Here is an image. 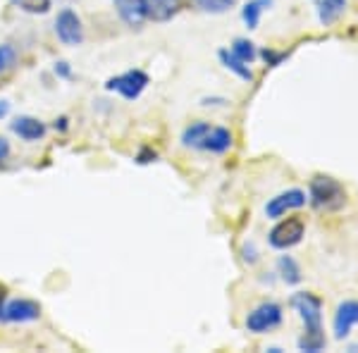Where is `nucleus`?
Here are the masks:
<instances>
[{"instance_id": "f257e3e1", "label": "nucleus", "mask_w": 358, "mask_h": 353, "mask_svg": "<svg viewBox=\"0 0 358 353\" xmlns=\"http://www.w3.org/2000/svg\"><path fill=\"white\" fill-rule=\"evenodd\" d=\"M292 305L306 327L303 337L299 339V351L320 353L327 344L325 334H322V301L310 291H299L292 296Z\"/></svg>"}, {"instance_id": "f03ea898", "label": "nucleus", "mask_w": 358, "mask_h": 353, "mask_svg": "<svg viewBox=\"0 0 358 353\" xmlns=\"http://www.w3.org/2000/svg\"><path fill=\"white\" fill-rule=\"evenodd\" d=\"M308 201L317 210H339L346 203V191L334 177L317 175L310 179Z\"/></svg>"}, {"instance_id": "7ed1b4c3", "label": "nucleus", "mask_w": 358, "mask_h": 353, "mask_svg": "<svg viewBox=\"0 0 358 353\" xmlns=\"http://www.w3.org/2000/svg\"><path fill=\"white\" fill-rule=\"evenodd\" d=\"M282 305L275 303V301H265V303L256 305L246 317V329L253 334H265V332H273L275 327L282 325Z\"/></svg>"}, {"instance_id": "20e7f679", "label": "nucleus", "mask_w": 358, "mask_h": 353, "mask_svg": "<svg viewBox=\"0 0 358 353\" xmlns=\"http://www.w3.org/2000/svg\"><path fill=\"white\" fill-rule=\"evenodd\" d=\"M306 236V222L301 217H287L282 222H277L273 231H270L268 241L270 246L277 251H287V248L301 244V239Z\"/></svg>"}, {"instance_id": "39448f33", "label": "nucleus", "mask_w": 358, "mask_h": 353, "mask_svg": "<svg viewBox=\"0 0 358 353\" xmlns=\"http://www.w3.org/2000/svg\"><path fill=\"white\" fill-rule=\"evenodd\" d=\"M146 86H148V74L141 72V69H129V72H122L106 82L108 91H115V94H120L127 101H136L146 91Z\"/></svg>"}, {"instance_id": "423d86ee", "label": "nucleus", "mask_w": 358, "mask_h": 353, "mask_svg": "<svg viewBox=\"0 0 358 353\" xmlns=\"http://www.w3.org/2000/svg\"><path fill=\"white\" fill-rule=\"evenodd\" d=\"M55 36L62 45H82L84 43V24L82 17H79L74 10L65 8L60 15L55 17Z\"/></svg>"}, {"instance_id": "0eeeda50", "label": "nucleus", "mask_w": 358, "mask_h": 353, "mask_svg": "<svg viewBox=\"0 0 358 353\" xmlns=\"http://www.w3.org/2000/svg\"><path fill=\"white\" fill-rule=\"evenodd\" d=\"M306 201H308V196H306V191H301V189L282 191V194H277L275 199L268 201V206H265V215H268L270 219H280V217H285L287 212L303 208Z\"/></svg>"}, {"instance_id": "6e6552de", "label": "nucleus", "mask_w": 358, "mask_h": 353, "mask_svg": "<svg viewBox=\"0 0 358 353\" xmlns=\"http://www.w3.org/2000/svg\"><path fill=\"white\" fill-rule=\"evenodd\" d=\"M41 317V305L31 298H13L5 303L0 320L13 322V325H24V322H36Z\"/></svg>"}, {"instance_id": "1a4fd4ad", "label": "nucleus", "mask_w": 358, "mask_h": 353, "mask_svg": "<svg viewBox=\"0 0 358 353\" xmlns=\"http://www.w3.org/2000/svg\"><path fill=\"white\" fill-rule=\"evenodd\" d=\"M115 10H117L120 20L124 22L129 29H141L146 24V3L143 0H113Z\"/></svg>"}, {"instance_id": "9d476101", "label": "nucleus", "mask_w": 358, "mask_h": 353, "mask_svg": "<svg viewBox=\"0 0 358 353\" xmlns=\"http://www.w3.org/2000/svg\"><path fill=\"white\" fill-rule=\"evenodd\" d=\"M334 337L344 339L358 325V301H342L334 312Z\"/></svg>"}, {"instance_id": "9b49d317", "label": "nucleus", "mask_w": 358, "mask_h": 353, "mask_svg": "<svg viewBox=\"0 0 358 353\" xmlns=\"http://www.w3.org/2000/svg\"><path fill=\"white\" fill-rule=\"evenodd\" d=\"M10 129H13L15 136H20L22 141H27V143H36L45 136V124L41 120L31 117V115H20V117H15L13 122H10Z\"/></svg>"}, {"instance_id": "f8f14e48", "label": "nucleus", "mask_w": 358, "mask_h": 353, "mask_svg": "<svg viewBox=\"0 0 358 353\" xmlns=\"http://www.w3.org/2000/svg\"><path fill=\"white\" fill-rule=\"evenodd\" d=\"M232 131L227 127H210V131L206 134L203 143H201V150H208V153H227L232 148Z\"/></svg>"}, {"instance_id": "ddd939ff", "label": "nucleus", "mask_w": 358, "mask_h": 353, "mask_svg": "<svg viewBox=\"0 0 358 353\" xmlns=\"http://www.w3.org/2000/svg\"><path fill=\"white\" fill-rule=\"evenodd\" d=\"M146 3V15L153 22H167L179 13V0H143Z\"/></svg>"}, {"instance_id": "4468645a", "label": "nucleus", "mask_w": 358, "mask_h": 353, "mask_svg": "<svg viewBox=\"0 0 358 353\" xmlns=\"http://www.w3.org/2000/svg\"><path fill=\"white\" fill-rule=\"evenodd\" d=\"M217 57H220V62L224 65V69H229V72H234L239 79H244V82H253V72H251V67L246 65L244 60H239L232 50H227V48H222L220 53H217Z\"/></svg>"}, {"instance_id": "2eb2a0df", "label": "nucleus", "mask_w": 358, "mask_h": 353, "mask_svg": "<svg viewBox=\"0 0 358 353\" xmlns=\"http://www.w3.org/2000/svg\"><path fill=\"white\" fill-rule=\"evenodd\" d=\"M270 5H273V0H248L244 8H241V20H244V24L248 29H258L263 13Z\"/></svg>"}, {"instance_id": "dca6fc26", "label": "nucleus", "mask_w": 358, "mask_h": 353, "mask_svg": "<svg viewBox=\"0 0 358 353\" xmlns=\"http://www.w3.org/2000/svg\"><path fill=\"white\" fill-rule=\"evenodd\" d=\"M346 10V0H320V8H317V17L325 27L334 24Z\"/></svg>"}, {"instance_id": "f3484780", "label": "nucleus", "mask_w": 358, "mask_h": 353, "mask_svg": "<svg viewBox=\"0 0 358 353\" xmlns=\"http://www.w3.org/2000/svg\"><path fill=\"white\" fill-rule=\"evenodd\" d=\"M208 131H210V124L203 122V120H201V122H192L182 134V146L184 148H201V143H203Z\"/></svg>"}, {"instance_id": "a211bd4d", "label": "nucleus", "mask_w": 358, "mask_h": 353, "mask_svg": "<svg viewBox=\"0 0 358 353\" xmlns=\"http://www.w3.org/2000/svg\"><path fill=\"white\" fill-rule=\"evenodd\" d=\"M277 270H280L282 280H285L287 284H299V282H301V268H299V263L292 256H280Z\"/></svg>"}, {"instance_id": "6ab92c4d", "label": "nucleus", "mask_w": 358, "mask_h": 353, "mask_svg": "<svg viewBox=\"0 0 358 353\" xmlns=\"http://www.w3.org/2000/svg\"><path fill=\"white\" fill-rule=\"evenodd\" d=\"M232 53L239 57V60H244L246 65H251V62L256 60L258 50H256V45H253V41H248V38H234Z\"/></svg>"}, {"instance_id": "aec40b11", "label": "nucleus", "mask_w": 358, "mask_h": 353, "mask_svg": "<svg viewBox=\"0 0 358 353\" xmlns=\"http://www.w3.org/2000/svg\"><path fill=\"white\" fill-rule=\"evenodd\" d=\"M15 8H20L22 13L29 15H45L50 10V3L53 0H10Z\"/></svg>"}, {"instance_id": "412c9836", "label": "nucleus", "mask_w": 358, "mask_h": 353, "mask_svg": "<svg viewBox=\"0 0 358 353\" xmlns=\"http://www.w3.org/2000/svg\"><path fill=\"white\" fill-rule=\"evenodd\" d=\"M203 13H210V15H222L227 13L229 8L234 5V0H194Z\"/></svg>"}, {"instance_id": "4be33fe9", "label": "nucleus", "mask_w": 358, "mask_h": 353, "mask_svg": "<svg viewBox=\"0 0 358 353\" xmlns=\"http://www.w3.org/2000/svg\"><path fill=\"white\" fill-rule=\"evenodd\" d=\"M17 62V48L10 43H0V74L13 69Z\"/></svg>"}, {"instance_id": "5701e85b", "label": "nucleus", "mask_w": 358, "mask_h": 353, "mask_svg": "<svg viewBox=\"0 0 358 353\" xmlns=\"http://www.w3.org/2000/svg\"><path fill=\"white\" fill-rule=\"evenodd\" d=\"M261 57H263L265 62H268L270 67H277L282 60H285V53H275V50H268V48H265L263 53H261Z\"/></svg>"}, {"instance_id": "b1692460", "label": "nucleus", "mask_w": 358, "mask_h": 353, "mask_svg": "<svg viewBox=\"0 0 358 353\" xmlns=\"http://www.w3.org/2000/svg\"><path fill=\"white\" fill-rule=\"evenodd\" d=\"M155 158H158V153H155V150H151V148H141V153L136 155V163H138V165H146V163H153Z\"/></svg>"}, {"instance_id": "393cba45", "label": "nucleus", "mask_w": 358, "mask_h": 353, "mask_svg": "<svg viewBox=\"0 0 358 353\" xmlns=\"http://www.w3.org/2000/svg\"><path fill=\"white\" fill-rule=\"evenodd\" d=\"M10 153H13V148H10V141L5 136H0V165L8 163Z\"/></svg>"}, {"instance_id": "a878e982", "label": "nucleus", "mask_w": 358, "mask_h": 353, "mask_svg": "<svg viewBox=\"0 0 358 353\" xmlns=\"http://www.w3.org/2000/svg\"><path fill=\"white\" fill-rule=\"evenodd\" d=\"M53 72L57 74V77H69V74H72V69H69L67 62H55Z\"/></svg>"}, {"instance_id": "bb28decb", "label": "nucleus", "mask_w": 358, "mask_h": 353, "mask_svg": "<svg viewBox=\"0 0 358 353\" xmlns=\"http://www.w3.org/2000/svg\"><path fill=\"white\" fill-rule=\"evenodd\" d=\"M244 253H246L244 256L246 263H256L258 260V253H256V248H253V244H244Z\"/></svg>"}, {"instance_id": "cd10ccee", "label": "nucleus", "mask_w": 358, "mask_h": 353, "mask_svg": "<svg viewBox=\"0 0 358 353\" xmlns=\"http://www.w3.org/2000/svg\"><path fill=\"white\" fill-rule=\"evenodd\" d=\"M5 303H8V289H5V284H0V315H3Z\"/></svg>"}]
</instances>
